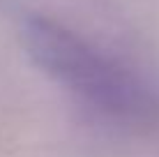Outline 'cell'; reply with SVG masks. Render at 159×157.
I'll return each mask as SVG.
<instances>
[{
    "instance_id": "obj_1",
    "label": "cell",
    "mask_w": 159,
    "mask_h": 157,
    "mask_svg": "<svg viewBox=\"0 0 159 157\" xmlns=\"http://www.w3.org/2000/svg\"><path fill=\"white\" fill-rule=\"evenodd\" d=\"M21 35L32 62L104 118L131 129H148L159 120V102L143 81L74 30L32 16Z\"/></svg>"
}]
</instances>
